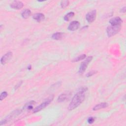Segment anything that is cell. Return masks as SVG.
<instances>
[{
	"instance_id": "1",
	"label": "cell",
	"mask_w": 126,
	"mask_h": 126,
	"mask_svg": "<svg viewBox=\"0 0 126 126\" xmlns=\"http://www.w3.org/2000/svg\"><path fill=\"white\" fill-rule=\"evenodd\" d=\"M87 90V88L86 87L81 88L74 95L68 105L69 110L71 111L74 109L83 102L85 98V92Z\"/></svg>"
},
{
	"instance_id": "2",
	"label": "cell",
	"mask_w": 126,
	"mask_h": 126,
	"mask_svg": "<svg viewBox=\"0 0 126 126\" xmlns=\"http://www.w3.org/2000/svg\"><path fill=\"white\" fill-rule=\"evenodd\" d=\"M121 29V25H110L106 29L107 34L109 37H111L118 33Z\"/></svg>"
},
{
	"instance_id": "3",
	"label": "cell",
	"mask_w": 126,
	"mask_h": 126,
	"mask_svg": "<svg viewBox=\"0 0 126 126\" xmlns=\"http://www.w3.org/2000/svg\"><path fill=\"white\" fill-rule=\"evenodd\" d=\"M53 98H54V95H51L50 96H49L40 105H39V106H37L34 109H33V113L38 112L39 111H40L42 109H43L44 108H45L47 106H48L51 103V102H52V101L53 100Z\"/></svg>"
},
{
	"instance_id": "4",
	"label": "cell",
	"mask_w": 126,
	"mask_h": 126,
	"mask_svg": "<svg viewBox=\"0 0 126 126\" xmlns=\"http://www.w3.org/2000/svg\"><path fill=\"white\" fill-rule=\"evenodd\" d=\"M22 111L21 110H15L14 111H13L11 113H10V114H9L5 118V119H4L3 120H2L0 123V125L1 126L3 124H4L5 123H6L7 122L9 121L10 120H11L12 119H13V118L17 116L18 115H19L21 113Z\"/></svg>"
},
{
	"instance_id": "5",
	"label": "cell",
	"mask_w": 126,
	"mask_h": 126,
	"mask_svg": "<svg viewBox=\"0 0 126 126\" xmlns=\"http://www.w3.org/2000/svg\"><path fill=\"white\" fill-rule=\"evenodd\" d=\"M92 59H93L92 56L88 57L87 58V59L81 63L79 70H78V73L80 74H82L85 72L86 68H87V66H88L89 63L92 60Z\"/></svg>"
},
{
	"instance_id": "6",
	"label": "cell",
	"mask_w": 126,
	"mask_h": 126,
	"mask_svg": "<svg viewBox=\"0 0 126 126\" xmlns=\"http://www.w3.org/2000/svg\"><path fill=\"white\" fill-rule=\"evenodd\" d=\"M96 10H93L90 12H88L86 14V19L89 23H92L95 20L96 18Z\"/></svg>"
},
{
	"instance_id": "7",
	"label": "cell",
	"mask_w": 126,
	"mask_h": 126,
	"mask_svg": "<svg viewBox=\"0 0 126 126\" xmlns=\"http://www.w3.org/2000/svg\"><path fill=\"white\" fill-rule=\"evenodd\" d=\"M12 56V53L11 52H8L4 54L1 58L0 63L2 64H5L10 59Z\"/></svg>"
},
{
	"instance_id": "8",
	"label": "cell",
	"mask_w": 126,
	"mask_h": 126,
	"mask_svg": "<svg viewBox=\"0 0 126 126\" xmlns=\"http://www.w3.org/2000/svg\"><path fill=\"white\" fill-rule=\"evenodd\" d=\"M80 26V23L77 21H73L71 22L68 26V29L69 31H74L77 30Z\"/></svg>"
},
{
	"instance_id": "9",
	"label": "cell",
	"mask_w": 126,
	"mask_h": 126,
	"mask_svg": "<svg viewBox=\"0 0 126 126\" xmlns=\"http://www.w3.org/2000/svg\"><path fill=\"white\" fill-rule=\"evenodd\" d=\"M10 7L13 8V9H21L23 6H24V4L21 1H18V0H16V1H13L10 5Z\"/></svg>"
},
{
	"instance_id": "10",
	"label": "cell",
	"mask_w": 126,
	"mask_h": 126,
	"mask_svg": "<svg viewBox=\"0 0 126 126\" xmlns=\"http://www.w3.org/2000/svg\"><path fill=\"white\" fill-rule=\"evenodd\" d=\"M122 23V19L119 17H115L111 19L109 21V23L111 25H121Z\"/></svg>"
},
{
	"instance_id": "11",
	"label": "cell",
	"mask_w": 126,
	"mask_h": 126,
	"mask_svg": "<svg viewBox=\"0 0 126 126\" xmlns=\"http://www.w3.org/2000/svg\"><path fill=\"white\" fill-rule=\"evenodd\" d=\"M32 18L34 20L38 22H40L41 21H42L44 20L45 19V16L43 14L41 13H36L34 14L32 16Z\"/></svg>"
},
{
	"instance_id": "12",
	"label": "cell",
	"mask_w": 126,
	"mask_h": 126,
	"mask_svg": "<svg viewBox=\"0 0 126 126\" xmlns=\"http://www.w3.org/2000/svg\"><path fill=\"white\" fill-rule=\"evenodd\" d=\"M70 96V94L68 93L66 94H62L61 95H60L58 98V101L60 102H63L67 100Z\"/></svg>"
},
{
	"instance_id": "13",
	"label": "cell",
	"mask_w": 126,
	"mask_h": 126,
	"mask_svg": "<svg viewBox=\"0 0 126 126\" xmlns=\"http://www.w3.org/2000/svg\"><path fill=\"white\" fill-rule=\"evenodd\" d=\"M108 106V104L106 102H102L95 105L93 108L94 111H96L102 108H104Z\"/></svg>"
},
{
	"instance_id": "14",
	"label": "cell",
	"mask_w": 126,
	"mask_h": 126,
	"mask_svg": "<svg viewBox=\"0 0 126 126\" xmlns=\"http://www.w3.org/2000/svg\"><path fill=\"white\" fill-rule=\"evenodd\" d=\"M64 35V33L63 32H56L52 35V38L55 40H60Z\"/></svg>"
},
{
	"instance_id": "15",
	"label": "cell",
	"mask_w": 126,
	"mask_h": 126,
	"mask_svg": "<svg viewBox=\"0 0 126 126\" xmlns=\"http://www.w3.org/2000/svg\"><path fill=\"white\" fill-rule=\"evenodd\" d=\"M35 104V101H31L27 103L24 107V109L28 110H31L32 109L33 107V105Z\"/></svg>"
},
{
	"instance_id": "16",
	"label": "cell",
	"mask_w": 126,
	"mask_h": 126,
	"mask_svg": "<svg viewBox=\"0 0 126 126\" xmlns=\"http://www.w3.org/2000/svg\"><path fill=\"white\" fill-rule=\"evenodd\" d=\"M31 14V11L30 9H26L24 10L23 11H22L21 13L22 17L24 19H27L30 17Z\"/></svg>"
},
{
	"instance_id": "17",
	"label": "cell",
	"mask_w": 126,
	"mask_h": 126,
	"mask_svg": "<svg viewBox=\"0 0 126 126\" xmlns=\"http://www.w3.org/2000/svg\"><path fill=\"white\" fill-rule=\"evenodd\" d=\"M74 13L73 12H70L64 16V20L66 21H69L70 19L72 18L74 16Z\"/></svg>"
},
{
	"instance_id": "18",
	"label": "cell",
	"mask_w": 126,
	"mask_h": 126,
	"mask_svg": "<svg viewBox=\"0 0 126 126\" xmlns=\"http://www.w3.org/2000/svg\"><path fill=\"white\" fill-rule=\"evenodd\" d=\"M86 56L85 54H82V55H80L79 56H78L76 58L73 59V60L72 61V62H77L80 61L81 60L84 59L86 58Z\"/></svg>"
},
{
	"instance_id": "19",
	"label": "cell",
	"mask_w": 126,
	"mask_h": 126,
	"mask_svg": "<svg viewBox=\"0 0 126 126\" xmlns=\"http://www.w3.org/2000/svg\"><path fill=\"white\" fill-rule=\"evenodd\" d=\"M69 4L68 0H63L61 2V6L62 8H65Z\"/></svg>"
},
{
	"instance_id": "20",
	"label": "cell",
	"mask_w": 126,
	"mask_h": 126,
	"mask_svg": "<svg viewBox=\"0 0 126 126\" xmlns=\"http://www.w3.org/2000/svg\"><path fill=\"white\" fill-rule=\"evenodd\" d=\"M8 95V94L6 92H3L1 93L0 96V100H2L4 98H5Z\"/></svg>"
},
{
	"instance_id": "21",
	"label": "cell",
	"mask_w": 126,
	"mask_h": 126,
	"mask_svg": "<svg viewBox=\"0 0 126 126\" xmlns=\"http://www.w3.org/2000/svg\"><path fill=\"white\" fill-rule=\"evenodd\" d=\"M97 73V71L96 70H92L91 71H90L89 72H88L86 75L87 77H90V76H91L95 74H96Z\"/></svg>"
},
{
	"instance_id": "22",
	"label": "cell",
	"mask_w": 126,
	"mask_h": 126,
	"mask_svg": "<svg viewBox=\"0 0 126 126\" xmlns=\"http://www.w3.org/2000/svg\"><path fill=\"white\" fill-rule=\"evenodd\" d=\"M94 120H95L94 118L91 117H89V118L88 119L87 121H88V123L89 124H93V123L94 122Z\"/></svg>"
},
{
	"instance_id": "23",
	"label": "cell",
	"mask_w": 126,
	"mask_h": 126,
	"mask_svg": "<svg viewBox=\"0 0 126 126\" xmlns=\"http://www.w3.org/2000/svg\"><path fill=\"white\" fill-rule=\"evenodd\" d=\"M22 81H21V82H19L17 85H16L15 86V89H17L18 88H19L20 86H21V85L22 84Z\"/></svg>"
},
{
	"instance_id": "24",
	"label": "cell",
	"mask_w": 126,
	"mask_h": 126,
	"mask_svg": "<svg viewBox=\"0 0 126 126\" xmlns=\"http://www.w3.org/2000/svg\"><path fill=\"white\" fill-rule=\"evenodd\" d=\"M122 10L123 12H126V7H124L122 8Z\"/></svg>"
}]
</instances>
